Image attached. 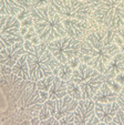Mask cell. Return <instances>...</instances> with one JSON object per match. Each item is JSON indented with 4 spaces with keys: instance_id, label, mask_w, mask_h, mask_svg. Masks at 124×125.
<instances>
[{
    "instance_id": "6da1fadb",
    "label": "cell",
    "mask_w": 124,
    "mask_h": 125,
    "mask_svg": "<svg viewBox=\"0 0 124 125\" xmlns=\"http://www.w3.org/2000/svg\"><path fill=\"white\" fill-rule=\"evenodd\" d=\"M1 123L29 124L31 118L39 116L49 93L40 91L32 80L10 73L1 75Z\"/></svg>"
},
{
    "instance_id": "7a4b0ae2",
    "label": "cell",
    "mask_w": 124,
    "mask_h": 125,
    "mask_svg": "<svg viewBox=\"0 0 124 125\" xmlns=\"http://www.w3.org/2000/svg\"><path fill=\"white\" fill-rule=\"evenodd\" d=\"M117 37L116 31L108 28L91 30L82 39L79 55L81 62L103 74L109 62L121 52L120 45L116 42Z\"/></svg>"
},
{
    "instance_id": "3957f363",
    "label": "cell",
    "mask_w": 124,
    "mask_h": 125,
    "mask_svg": "<svg viewBox=\"0 0 124 125\" xmlns=\"http://www.w3.org/2000/svg\"><path fill=\"white\" fill-rule=\"evenodd\" d=\"M24 48L27 50L26 54L30 79L33 82H37L45 76L54 75V72L61 63L48 49L47 42L33 44L30 41L24 40Z\"/></svg>"
},
{
    "instance_id": "277c9868",
    "label": "cell",
    "mask_w": 124,
    "mask_h": 125,
    "mask_svg": "<svg viewBox=\"0 0 124 125\" xmlns=\"http://www.w3.org/2000/svg\"><path fill=\"white\" fill-rule=\"evenodd\" d=\"M33 27L41 42H51L67 35L62 17L53 9L51 5L31 9Z\"/></svg>"
},
{
    "instance_id": "5b68a950",
    "label": "cell",
    "mask_w": 124,
    "mask_h": 125,
    "mask_svg": "<svg viewBox=\"0 0 124 125\" xmlns=\"http://www.w3.org/2000/svg\"><path fill=\"white\" fill-rule=\"evenodd\" d=\"M92 17L99 24L111 30L124 27V2L122 0H90Z\"/></svg>"
},
{
    "instance_id": "8992f818",
    "label": "cell",
    "mask_w": 124,
    "mask_h": 125,
    "mask_svg": "<svg viewBox=\"0 0 124 125\" xmlns=\"http://www.w3.org/2000/svg\"><path fill=\"white\" fill-rule=\"evenodd\" d=\"M81 92V100H91L99 91L106 78L94 68L80 62L79 66L73 70L70 79Z\"/></svg>"
},
{
    "instance_id": "52a82bcc",
    "label": "cell",
    "mask_w": 124,
    "mask_h": 125,
    "mask_svg": "<svg viewBox=\"0 0 124 125\" xmlns=\"http://www.w3.org/2000/svg\"><path fill=\"white\" fill-rule=\"evenodd\" d=\"M50 5L62 18L89 20L92 17L90 0H50Z\"/></svg>"
},
{
    "instance_id": "ba28073f",
    "label": "cell",
    "mask_w": 124,
    "mask_h": 125,
    "mask_svg": "<svg viewBox=\"0 0 124 125\" xmlns=\"http://www.w3.org/2000/svg\"><path fill=\"white\" fill-rule=\"evenodd\" d=\"M81 45L82 40L72 38L68 34L47 43L48 49L61 64L68 63L73 58L79 57Z\"/></svg>"
},
{
    "instance_id": "9c48e42d",
    "label": "cell",
    "mask_w": 124,
    "mask_h": 125,
    "mask_svg": "<svg viewBox=\"0 0 124 125\" xmlns=\"http://www.w3.org/2000/svg\"><path fill=\"white\" fill-rule=\"evenodd\" d=\"M0 27V49L24 41L21 34V21L17 17L9 14L1 16Z\"/></svg>"
},
{
    "instance_id": "30bf717a",
    "label": "cell",
    "mask_w": 124,
    "mask_h": 125,
    "mask_svg": "<svg viewBox=\"0 0 124 125\" xmlns=\"http://www.w3.org/2000/svg\"><path fill=\"white\" fill-rule=\"evenodd\" d=\"M74 124L94 125L100 124V120L95 114V102L93 100H80L78 106L73 111Z\"/></svg>"
},
{
    "instance_id": "8fae6325",
    "label": "cell",
    "mask_w": 124,
    "mask_h": 125,
    "mask_svg": "<svg viewBox=\"0 0 124 125\" xmlns=\"http://www.w3.org/2000/svg\"><path fill=\"white\" fill-rule=\"evenodd\" d=\"M45 104H47L48 109L51 113V116L56 117V120H61L64 116L73 113V111L79 104V101L68 94L58 100L48 99L45 101Z\"/></svg>"
},
{
    "instance_id": "7c38bea8",
    "label": "cell",
    "mask_w": 124,
    "mask_h": 125,
    "mask_svg": "<svg viewBox=\"0 0 124 125\" xmlns=\"http://www.w3.org/2000/svg\"><path fill=\"white\" fill-rule=\"evenodd\" d=\"M64 29L68 35L75 39H82L90 32V29L92 28V24L89 20H77V19H68L62 18Z\"/></svg>"
},
{
    "instance_id": "4fadbf2b",
    "label": "cell",
    "mask_w": 124,
    "mask_h": 125,
    "mask_svg": "<svg viewBox=\"0 0 124 125\" xmlns=\"http://www.w3.org/2000/svg\"><path fill=\"white\" fill-rule=\"evenodd\" d=\"M26 52L27 50L24 48V41L18 42L5 49H0V64L8 68H12L17 63L19 58L23 55Z\"/></svg>"
},
{
    "instance_id": "5bb4252c",
    "label": "cell",
    "mask_w": 124,
    "mask_h": 125,
    "mask_svg": "<svg viewBox=\"0 0 124 125\" xmlns=\"http://www.w3.org/2000/svg\"><path fill=\"white\" fill-rule=\"evenodd\" d=\"M32 9V0H0L1 16L9 14L17 17L22 11Z\"/></svg>"
},
{
    "instance_id": "9a60e30c",
    "label": "cell",
    "mask_w": 124,
    "mask_h": 125,
    "mask_svg": "<svg viewBox=\"0 0 124 125\" xmlns=\"http://www.w3.org/2000/svg\"><path fill=\"white\" fill-rule=\"evenodd\" d=\"M120 105L116 101L111 103H102V102H95V114L101 123L103 124H111L113 117Z\"/></svg>"
},
{
    "instance_id": "2e32d148",
    "label": "cell",
    "mask_w": 124,
    "mask_h": 125,
    "mask_svg": "<svg viewBox=\"0 0 124 125\" xmlns=\"http://www.w3.org/2000/svg\"><path fill=\"white\" fill-rule=\"evenodd\" d=\"M124 72V53L119 52L112 60L108 63L104 71V75L106 80H113L117 74Z\"/></svg>"
},
{
    "instance_id": "e0dca14e",
    "label": "cell",
    "mask_w": 124,
    "mask_h": 125,
    "mask_svg": "<svg viewBox=\"0 0 124 125\" xmlns=\"http://www.w3.org/2000/svg\"><path fill=\"white\" fill-rule=\"evenodd\" d=\"M119 93L115 92L112 87L108 84L106 82H104L101 87L99 89V91L95 93V95L93 96L94 102H102V103H111V102H115L117 100Z\"/></svg>"
},
{
    "instance_id": "ac0fdd59",
    "label": "cell",
    "mask_w": 124,
    "mask_h": 125,
    "mask_svg": "<svg viewBox=\"0 0 124 125\" xmlns=\"http://www.w3.org/2000/svg\"><path fill=\"white\" fill-rule=\"evenodd\" d=\"M50 100H58L68 95V86L67 81L62 80L59 75H54V80L50 90L48 91Z\"/></svg>"
},
{
    "instance_id": "d6986e66",
    "label": "cell",
    "mask_w": 124,
    "mask_h": 125,
    "mask_svg": "<svg viewBox=\"0 0 124 125\" xmlns=\"http://www.w3.org/2000/svg\"><path fill=\"white\" fill-rule=\"evenodd\" d=\"M12 73L16 74V75H18V76H20V78H22L23 80H31L26 53L19 58V60L17 61V63L12 66Z\"/></svg>"
},
{
    "instance_id": "ffe728a7",
    "label": "cell",
    "mask_w": 124,
    "mask_h": 125,
    "mask_svg": "<svg viewBox=\"0 0 124 125\" xmlns=\"http://www.w3.org/2000/svg\"><path fill=\"white\" fill-rule=\"evenodd\" d=\"M73 73V69L71 68V65L69 63H64V64H60V66L58 68V74L62 80L64 81H69L72 76Z\"/></svg>"
},
{
    "instance_id": "44dd1931",
    "label": "cell",
    "mask_w": 124,
    "mask_h": 125,
    "mask_svg": "<svg viewBox=\"0 0 124 125\" xmlns=\"http://www.w3.org/2000/svg\"><path fill=\"white\" fill-rule=\"evenodd\" d=\"M53 80H54V75H49L37 81L35 84H37V87L40 91H47L48 92L50 90V87H51L52 83H53Z\"/></svg>"
},
{
    "instance_id": "7402d4cb",
    "label": "cell",
    "mask_w": 124,
    "mask_h": 125,
    "mask_svg": "<svg viewBox=\"0 0 124 125\" xmlns=\"http://www.w3.org/2000/svg\"><path fill=\"white\" fill-rule=\"evenodd\" d=\"M67 86H68V94L71 95L73 99L80 101V100H81V92H80L79 87H78L71 80L67 81Z\"/></svg>"
},
{
    "instance_id": "603a6c76",
    "label": "cell",
    "mask_w": 124,
    "mask_h": 125,
    "mask_svg": "<svg viewBox=\"0 0 124 125\" xmlns=\"http://www.w3.org/2000/svg\"><path fill=\"white\" fill-rule=\"evenodd\" d=\"M111 124H116V125H124V110L120 107L117 112L115 113L114 117H113Z\"/></svg>"
},
{
    "instance_id": "cb8c5ba5",
    "label": "cell",
    "mask_w": 124,
    "mask_h": 125,
    "mask_svg": "<svg viewBox=\"0 0 124 125\" xmlns=\"http://www.w3.org/2000/svg\"><path fill=\"white\" fill-rule=\"evenodd\" d=\"M49 117H51V113H50L47 104H45V102L43 106L41 107V110H40V112H39V118H40V121H45Z\"/></svg>"
},
{
    "instance_id": "d4e9b609",
    "label": "cell",
    "mask_w": 124,
    "mask_h": 125,
    "mask_svg": "<svg viewBox=\"0 0 124 125\" xmlns=\"http://www.w3.org/2000/svg\"><path fill=\"white\" fill-rule=\"evenodd\" d=\"M60 125H68V124H74V115L73 113L69 114V115L62 117L61 120H59Z\"/></svg>"
},
{
    "instance_id": "484cf974",
    "label": "cell",
    "mask_w": 124,
    "mask_h": 125,
    "mask_svg": "<svg viewBox=\"0 0 124 125\" xmlns=\"http://www.w3.org/2000/svg\"><path fill=\"white\" fill-rule=\"evenodd\" d=\"M59 124H60V123H59V120H56V118L53 117V116H51V117L40 122V125H59Z\"/></svg>"
},
{
    "instance_id": "4316f807",
    "label": "cell",
    "mask_w": 124,
    "mask_h": 125,
    "mask_svg": "<svg viewBox=\"0 0 124 125\" xmlns=\"http://www.w3.org/2000/svg\"><path fill=\"white\" fill-rule=\"evenodd\" d=\"M116 102L119 103L120 107H121L122 110H124V87H122L121 92L119 93V96H117Z\"/></svg>"
},
{
    "instance_id": "83f0119b",
    "label": "cell",
    "mask_w": 124,
    "mask_h": 125,
    "mask_svg": "<svg viewBox=\"0 0 124 125\" xmlns=\"http://www.w3.org/2000/svg\"><path fill=\"white\" fill-rule=\"evenodd\" d=\"M113 80L115 81V82H117L120 85H121L122 87H124V72H122V73L117 74L116 76H115Z\"/></svg>"
},
{
    "instance_id": "f1b7e54d",
    "label": "cell",
    "mask_w": 124,
    "mask_h": 125,
    "mask_svg": "<svg viewBox=\"0 0 124 125\" xmlns=\"http://www.w3.org/2000/svg\"><path fill=\"white\" fill-rule=\"evenodd\" d=\"M122 1H123V2H124V0H122Z\"/></svg>"
}]
</instances>
